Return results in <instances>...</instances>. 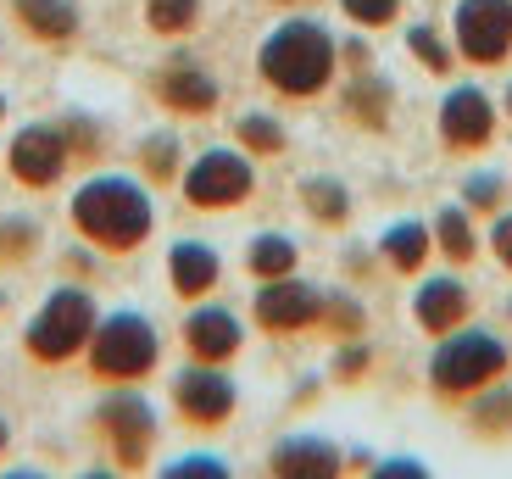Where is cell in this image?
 Segmentation results:
<instances>
[{"label": "cell", "mask_w": 512, "mask_h": 479, "mask_svg": "<svg viewBox=\"0 0 512 479\" xmlns=\"http://www.w3.org/2000/svg\"><path fill=\"white\" fill-rule=\"evenodd\" d=\"M151 201L128 179H90L73 195V223L106 251H134L151 234Z\"/></svg>", "instance_id": "6da1fadb"}, {"label": "cell", "mask_w": 512, "mask_h": 479, "mask_svg": "<svg viewBox=\"0 0 512 479\" xmlns=\"http://www.w3.org/2000/svg\"><path fill=\"white\" fill-rule=\"evenodd\" d=\"M334 73V39L318 23H284L262 45V78L284 95H312Z\"/></svg>", "instance_id": "7a4b0ae2"}, {"label": "cell", "mask_w": 512, "mask_h": 479, "mask_svg": "<svg viewBox=\"0 0 512 479\" xmlns=\"http://www.w3.org/2000/svg\"><path fill=\"white\" fill-rule=\"evenodd\" d=\"M501 368H507V346H501L496 335H485V329H468V335H451L446 346L435 351L429 379H435L440 396H468V390L490 385Z\"/></svg>", "instance_id": "3957f363"}, {"label": "cell", "mask_w": 512, "mask_h": 479, "mask_svg": "<svg viewBox=\"0 0 512 479\" xmlns=\"http://www.w3.org/2000/svg\"><path fill=\"white\" fill-rule=\"evenodd\" d=\"M90 363L101 379H140L156 368V329L145 324L140 312H117L95 329Z\"/></svg>", "instance_id": "277c9868"}, {"label": "cell", "mask_w": 512, "mask_h": 479, "mask_svg": "<svg viewBox=\"0 0 512 479\" xmlns=\"http://www.w3.org/2000/svg\"><path fill=\"white\" fill-rule=\"evenodd\" d=\"M90 324H95L90 296L84 290H56L45 301V312L28 324V351H34L39 363H62V357H73L90 340Z\"/></svg>", "instance_id": "5b68a950"}, {"label": "cell", "mask_w": 512, "mask_h": 479, "mask_svg": "<svg viewBox=\"0 0 512 479\" xmlns=\"http://www.w3.org/2000/svg\"><path fill=\"white\" fill-rule=\"evenodd\" d=\"M457 45L468 62H501L512 51V0H462Z\"/></svg>", "instance_id": "8992f818"}, {"label": "cell", "mask_w": 512, "mask_h": 479, "mask_svg": "<svg viewBox=\"0 0 512 479\" xmlns=\"http://www.w3.org/2000/svg\"><path fill=\"white\" fill-rule=\"evenodd\" d=\"M184 195L195 207H234L251 195V162L240 151H206L190 173H184Z\"/></svg>", "instance_id": "52a82bcc"}, {"label": "cell", "mask_w": 512, "mask_h": 479, "mask_svg": "<svg viewBox=\"0 0 512 479\" xmlns=\"http://www.w3.org/2000/svg\"><path fill=\"white\" fill-rule=\"evenodd\" d=\"M101 429H106V441H112L117 463L140 468L145 452H151V441H156V413H151V402L134 396V390H117L112 402L101 407Z\"/></svg>", "instance_id": "ba28073f"}, {"label": "cell", "mask_w": 512, "mask_h": 479, "mask_svg": "<svg viewBox=\"0 0 512 479\" xmlns=\"http://www.w3.org/2000/svg\"><path fill=\"white\" fill-rule=\"evenodd\" d=\"M67 168V134L56 123H34L12 140V173L23 184H56Z\"/></svg>", "instance_id": "9c48e42d"}, {"label": "cell", "mask_w": 512, "mask_h": 479, "mask_svg": "<svg viewBox=\"0 0 512 479\" xmlns=\"http://www.w3.org/2000/svg\"><path fill=\"white\" fill-rule=\"evenodd\" d=\"M490 129H496V112H490L485 90L462 84V90L446 95V106H440V134H446V145H457V151H479V145L490 140Z\"/></svg>", "instance_id": "30bf717a"}, {"label": "cell", "mask_w": 512, "mask_h": 479, "mask_svg": "<svg viewBox=\"0 0 512 479\" xmlns=\"http://www.w3.org/2000/svg\"><path fill=\"white\" fill-rule=\"evenodd\" d=\"M173 402H179V413L190 418V424H223V418L234 413V385L218 368H190V374H179V385H173Z\"/></svg>", "instance_id": "8fae6325"}, {"label": "cell", "mask_w": 512, "mask_h": 479, "mask_svg": "<svg viewBox=\"0 0 512 479\" xmlns=\"http://www.w3.org/2000/svg\"><path fill=\"white\" fill-rule=\"evenodd\" d=\"M256 318L268 329H307L312 318H323V296L284 273V279H268V290L256 296Z\"/></svg>", "instance_id": "7c38bea8"}, {"label": "cell", "mask_w": 512, "mask_h": 479, "mask_svg": "<svg viewBox=\"0 0 512 479\" xmlns=\"http://www.w3.org/2000/svg\"><path fill=\"white\" fill-rule=\"evenodd\" d=\"M184 340H190V351L201 363H223V357L240 351V324H234V312H223V307H201L190 324H184Z\"/></svg>", "instance_id": "4fadbf2b"}, {"label": "cell", "mask_w": 512, "mask_h": 479, "mask_svg": "<svg viewBox=\"0 0 512 479\" xmlns=\"http://www.w3.org/2000/svg\"><path fill=\"white\" fill-rule=\"evenodd\" d=\"M462 318H468V290H462L457 279H429V285L418 290V324L429 329V335H446Z\"/></svg>", "instance_id": "5bb4252c"}, {"label": "cell", "mask_w": 512, "mask_h": 479, "mask_svg": "<svg viewBox=\"0 0 512 479\" xmlns=\"http://www.w3.org/2000/svg\"><path fill=\"white\" fill-rule=\"evenodd\" d=\"M334 468H340V452H334L329 441H284L279 452H273V474L284 479H329Z\"/></svg>", "instance_id": "9a60e30c"}, {"label": "cell", "mask_w": 512, "mask_h": 479, "mask_svg": "<svg viewBox=\"0 0 512 479\" xmlns=\"http://www.w3.org/2000/svg\"><path fill=\"white\" fill-rule=\"evenodd\" d=\"M156 95H162L173 112H212V106H218V84L206 73H195V67H167V73L156 78Z\"/></svg>", "instance_id": "2e32d148"}, {"label": "cell", "mask_w": 512, "mask_h": 479, "mask_svg": "<svg viewBox=\"0 0 512 479\" xmlns=\"http://www.w3.org/2000/svg\"><path fill=\"white\" fill-rule=\"evenodd\" d=\"M212 285H218V257H212V246H201V240L173 246V290L179 296H206Z\"/></svg>", "instance_id": "e0dca14e"}, {"label": "cell", "mask_w": 512, "mask_h": 479, "mask_svg": "<svg viewBox=\"0 0 512 479\" xmlns=\"http://www.w3.org/2000/svg\"><path fill=\"white\" fill-rule=\"evenodd\" d=\"M17 17H23L39 39H67L78 28V12L67 0H17Z\"/></svg>", "instance_id": "ac0fdd59"}, {"label": "cell", "mask_w": 512, "mask_h": 479, "mask_svg": "<svg viewBox=\"0 0 512 479\" xmlns=\"http://www.w3.org/2000/svg\"><path fill=\"white\" fill-rule=\"evenodd\" d=\"M346 106H351V117H357V123L384 129V112H390V84H384V78H357V84H351V95H346Z\"/></svg>", "instance_id": "d6986e66"}, {"label": "cell", "mask_w": 512, "mask_h": 479, "mask_svg": "<svg viewBox=\"0 0 512 479\" xmlns=\"http://www.w3.org/2000/svg\"><path fill=\"white\" fill-rule=\"evenodd\" d=\"M423 251H429V234L418 229V223H396V229L384 234V257L396 262L401 273H412L423 262Z\"/></svg>", "instance_id": "ffe728a7"}, {"label": "cell", "mask_w": 512, "mask_h": 479, "mask_svg": "<svg viewBox=\"0 0 512 479\" xmlns=\"http://www.w3.org/2000/svg\"><path fill=\"white\" fill-rule=\"evenodd\" d=\"M251 268L262 273V279H284V273L295 268V246L284 234H262V240H251Z\"/></svg>", "instance_id": "44dd1931"}, {"label": "cell", "mask_w": 512, "mask_h": 479, "mask_svg": "<svg viewBox=\"0 0 512 479\" xmlns=\"http://www.w3.org/2000/svg\"><path fill=\"white\" fill-rule=\"evenodd\" d=\"M195 12H201L195 0H151V6H145L156 34H184V28L195 23Z\"/></svg>", "instance_id": "7402d4cb"}, {"label": "cell", "mask_w": 512, "mask_h": 479, "mask_svg": "<svg viewBox=\"0 0 512 479\" xmlns=\"http://www.w3.org/2000/svg\"><path fill=\"white\" fill-rule=\"evenodd\" d=\"M440 246H446V257H457V262L474 257V229H468L462 212H440Z\"/></svg>", "instance_id": "603a6c76"}, {"label": "cell", "mask_w": 512, "mask_h": 479, "mask_svg": "<svg viewBox=\"0 0 512 479\" xmlns=\"http://www.w3.org/2000/svg\"><path fill=\"white\" fill-rule=\"evenodd\" d=\"M307 207L318 212L323 223H340V218H346V190H340V184H329V179H312L307 184Z\"/></svg>", "instance_id": "cb8c5ba5"}, {"label": "cell", "mask_w": 512, "mask_h": 479, "mask_svg": "<svg viewBox=\"0 0 512 479\" xmlns=\"http://www.w3.org/2000/svg\"><path fill=\"white\" fill-rule=\"evenodd\" d=\"M240 140L251 145V151H284V129L273 123V117H262V112H251L240 123Z\"/></svg>", "instance_id": "d4e9b609"}, {"label": "cell", "mask_w": 512, "mask_h": 479, "mask_svg": "<svg viewBox=\"0 0 512 479\" xmlns=\"http://www.w3.org/2000/svg\"><path fill=\"white\" fill-rule=\"evenodd\" d=\"M407 45H412V56H418L423 67H435V73H446V67H451V51L435 39V28H412Z\"/></svg>", "instance_id": "484cf974"}, {"label": "cell", "mask_w": 512, "mask_h": 479, "mask_svg": "<svg viewBox=\"0 0 512 479\" xmlns=\"http://www.w3.org/2000/svg\"><path fill=\"white\" fill-rule=\"evenodd\" d=\"M474 424L490 429V435H496V429H512V390L485 396V402H479V413H474Z\"/></svg>", "instance_id": "4316f807"}, {"label": "cell", "mask_w": 512, "mask_h": 479, "mask_svg": "<svg viewBox=\"0 0 512 479\" xmlns=\"http://www.w3.org/2000/svg\"><path fill=\"white\" fill-rule=\"evenodd\" d=\"M145 168H151V179H173V168H179V145L167 140V134L145 140Z\"/></svg>", "instance_id": "83f0119b"}, {"label": "cell", "mask_w": 512, "mask_h": 479, "mask_svg": "<svg viewBox=\"0 0 512 479\" xmlns=\"http://www.w3.org/2000/svg\"><path fill=\"white\" fill-rule=\"evenodd\" d=\"M340 6H346V12L357 17V23L379 28V23H390V17H396V6H401V0H340Z\"/></svg>", "instance_id": "f1b7e54d"}, {"label": "cell", "mask_w": 512, "mask_h": 479, "mask_svg": "<svg viewBox=\"0 0 512 479\" xmlns=\"http://www.w3.org/2000/svg\"><path fill=\"white\" fill-rule=\"evenodd\" d=\"M323 318H329L334 329H346V335H351V329H362V307H351L346 296H329V301H323Z\"/></svg>", "instance_id": "f546056e"}, {"label": "cell", "mask_w": 512, "mask_h": 479, "mask_svg": "<svg viewBox=\"0 0 512 479\" xmlns=\"http://www.w3.org/2000/svg\"><path fill=\"white\" fill-rule=\"evenodd\" d=\"M468 201H474V207H496V201H501V179H474V184H468Z\"/></svg>", "instance_id": "4dcf8cb0"}, {"label": "cell", "mask_w": 512, "mask_h": 479, "mask_svg": "<svg viewBox=\"0 0 512 479\" xmlns=\"http://www.w3.org/2000/svg\"><path fill=\"white\" fill-rule=\"evenodd\" d=\"M28 240H34V229H28V223H6V229H0V251H23Z\"/></svg>", "instance_id": "1f68e13d"}, {"label": "cell", "mask_w": 512, "mask_h": 479, "mask_svg": "<svg viewBox=\"0 0 512 479\" xmlns=\"http://www.w3.org/2000/svg\"><path fill=\"white\" fill-rule=\"evenodd\" d=\"M167 474H223V463H212V457H184V463H173Z\"/></svg>", "instance_id": "d6a6232c"}, {"label": "cell", "mask_w": 512, "mask_h": 479, "mask_svg": "<svg viewBox=\"0 0 512 479\" xmlns=\"http://www.w3.org/2000/svg\"><path fill=\"white\" fill-rule=\"evenodd\" d=\"M496 251H501V262L512 268V218H501V223H496Z\"/></svg>", "instance_id": "836d02e7"}, {"label": "cell", "mask_w": 512, "mask_h": 479, "mask_svg": "<svg viewBox=\"0 0 512 479\" xmlns=\"http://www.w3.org/2000/svg\"><path fill=\"white\" fill-rule=\"evenodd\" d=\"M362 368H368V351H362V346H351L346 357H340V374L351 379V374H362Z\"/></svg>", "instance_id": "e575fe53"}, {"label": "cell", "mask_w": 512, "mask_h": 479, "mask_svg": "<svg viewBox=\"0 0 512 479\" xmlns=\"http://www.w3.org/2000/svg\"><path fill=\"white\" fill-rule=\"evenodd\" d=\"M0 446H6V424H0Z\"/></svg>", "instance_id": "d590c367"}, {"label": "cell", "mask_w": 512, "mask_h": 479, "mask_svg": "<svg viewBox=\"0 0 512 479\" xmlns=\"http://www.w3.org/2000/svg\"><path fill=\"white\" fill-rule=\"evenodd\" d=\"M507 112H512V90H507Z\"/></svg>", "instance_id": "8d00e7d4"}, {"label": "cell", "mask_w": 512, "mask_h": 479, "mask_svg": "<svg viewBox=\"0 0 512 479\" xmlns=\"http://www.w3.org/2000/svg\"><path fill=\"white\" fill-rule=\"evenodd\" d=\"M0 117H6V101H0Z\"/></svg>", "instance_id": "74e56055"}]
</instances>
